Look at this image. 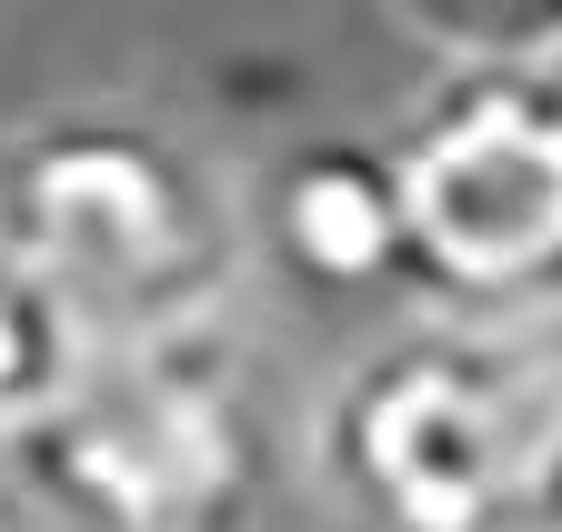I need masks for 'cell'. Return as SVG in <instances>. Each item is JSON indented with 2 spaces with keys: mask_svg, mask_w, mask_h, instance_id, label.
I'll list each match as a JSON object with an SVG mask.
<instances>
[{
  "mask_svg": "<svg viewBox=\"0 0 562 532\" xmlns=\"http://www.w3.org/2000/svg\"><path fill=\"white\" fill-rule=\"evenodd\" d=\"M60 412L151 532H261V502L281 483V412L241 312L91 342Z\"/></svg>",
  "mask_w": 562,
  "mask_h": 532,
  "instance_id": "4",
  "label": "cell"
},
{
  "mask_svg": "<svg viewBox=\"0 0 562 532\" xmlns=\"http://www.w3.org/2000/svg\"><path fill=\"white\" fill-rule=\"evenodd\" d=\"M251 231L261 261L331 302H422V251H412V191L392 131H292L251 171Z\"/></svg>",
  "mask_w": 562,
  "mask_h": 532,
  "instance_id": "5",
  "label": "cell"
},
{
  "mask_svg": "<svg viewBox=\"0 0 562 532\" xmlns=\"http://www.w3.org/2000/svg\"><path fill=\"white\" fill-rule=\"evenodd\" d=\"M402 191L422 312H552L562 302V60L432 71L402 121Z\"/></svg>",
  "mask_w": 562,
  "mask_h": 532,
  "instance_id": "3",
  "label": "cell"
},
{
  "mask_svg": "<svg viewBox=\"0 0 562 532\" xmlns=\"http://www.w3.org/2000/svg\"><path fill=\"white\" fill-rule=\"evenodd\" d=\"M0 532H151L70 412L0 422Z\"/></svg>",
  "mask_w": 562,
  "mask_h": 532,
  "instance_id": "6",
  "label": "cell"
},
{
  "mask_svg": "<svg viewBox=\"0 0 562 532\" xmlns=\"http://www.w3.org/2000/svg\"><path fill=\"white\" fill-rule=\"evenodd\" d=\"M0 241L91 342L241 312L261 272L251 181L151 101H50L0 131Z\"/></svg>",
  "mask_w": 562,
  "mask_h": 532,
  "instance_id": "2",
  "label": "cell"
},
{
  "mask_svg": "<svg viewBox=\"0 0 562 532\" xmlns=\"http://www.w3.org/2000/svg\"><path fill=\"white\" fill-rule=\"evenodd\" d=\"M91 362V331L31 261L0 241V422H41L70 403V382Z\"/></svg>",
  "mask_w": 562,
  "mask_h": 532,
  "instance_id": "7",
  "label": "cell"
},
{
  "mask_svg": "<svg viewBox=\"0 0 562 532\" xmlns=\"http://www.w3.org/2000/svg\"><path fill=\"white\" fill-rule=\"evenodd\" d=\"M382 21L432 50L442 71L462 60H562V0H382Z\"/></svg>",
  "mask_w": 562,
  "mask_h": 532,
  "instance_id": "8",
  "label": "cell"
},
{
  "mask_svg": "<svg viewBox=\"0 0 562 532\" xmlns=\"http://www.w3.org/2000/svg\"><path fill=\"white\" fill-rule=\"evenodd\" d=\"M312 473L362 532H562V302L362 342L312 403Z\"/></svg>",
  "mask_w": 562,
  "mask_h": 532,
  "instance_id": "1",
  "label": "cell"
}]
</instances>
